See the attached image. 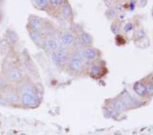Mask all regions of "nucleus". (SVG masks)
<instances>
[{
  "mask_svg": "<svg viewBox=\"0 0 153 135\" xmlns=\"http://www.w3.org/2000/svg\"><path fill=\"white\" fill-rule=\"evenodd\" d=\"M21 100L25 106L32 107H35L38 103V98L34 94L32 87L29 86H25L23 88Z\"/></svg>",
  "mask_w": 153,
  "mask_h": 135,
  "instance_id": "1",
  "label": "nucleus"
},
{
  "mask_svg": "<svg viewBox=\"0 0 153 135\" xmlns=\"http://www.w3.org/2000/svg\"><path fill=\"white\" fill-rule=\"evenodd\" d=\"M52 60L56 65L64 64L68 61V55L65 51L58 50L52 53Z\"/></svg>",
  "mask_w": 153,
  "mask_h": 135,
  "instance_id": "2",
  "label": "nucleus"
},
{
  "mask_svg": "<svg viewBox=\"0 0 153 135\" xmlns=\"http://www.w3.org/2000/svg\"><path fill=\"white\" fill-rule=\"evenodd\" d=\"M78 55V54L76 53L69 61V67L71 70L76 72L80 71L83 67L82 61Z\"/></svg>",
  "mask_w": 153,
  "mask_h": 135,
  "instance_id": "3",
  "label": "nucleus"
},
{
  "mask_svg": "<svg viewBox=\"0 0 153 135\" xmlns=\"http://www.w3.org/2000/svg\"><path fill=\"white\" fill-rule=\"evenodd\" d=\"M8 77L13 82H20L23 80V74L21 70L17 68H12L8 72Z\"/></svg>",
  "mask_w": 153,
  "mask_h": 135,
  "instance_id": "4",
  "label": "nucleus"
},
{
  "mask_svg": "<svg viewBox=\"0 0 153 135\" xmlns=\"http://www.w3.org/2000/svg\"><path fill=\"white\" fill-rule=\"evenodd\" d=\"M44 47L46 48V50H48L53 53L58 51L59 49V47H60V45H59L57 40H56L54 38L47 39V40L44 43Z\"/></svg>",
  "mask_w": 153,
  "mask_h": 135,
  "instance_id": "5",
  "label": "nucleus"
},
{
  "mask_svg": "<svg viewBox=\"0 0 153 135\" xmlns=\"http://www.w3.org/2000/svg\"><path fill=\"white\" fill-rule=\"evenodd\" d=\"M97 54L94 48L86 47L84 48L82 51V56L87 60H93L97 57Z\"/></svg>",
  "mask_w": 153,
  "mask_h": 135,
  "instance_id": "6",
  "label": "nucleus"
},
{
  "mask_svg": "<svg viewBox=\"0 0 153 135\" xmlns=\"http://www.w3.org/2000/svg\"><path fill=\"white\" fill-rule=\"evenodd\" d=\"M61 40L63 45L69 46L72 45L75 41V37L71 33H65L61 37Z\"/></svg>",
  "mask_w": 153,
  "mask_h": 135,
  "instance_id": "7",
  "label": "nucleus"
},
{
  "mask_svg": "<svg viewBox=\"0 0 153 135\" xmlns=\"http://www.w3.org/2000/svg\"><path fill=\"white\" fill-rule=\"evenodd\" d=\"M29 24L30 25L31 29L36 31H39L42 29V22L37 17L33 16L31 17L29 20Z\"/></svg>",
  "mask_w": 153,
  "mask_h": 135,
  "instance_id": "8",
  "label": "nucleus"
},
{
  "mask_svg": "<svg viewBox=\"0 0 153 135\" xmlns=\"http://www.w3.org/2000/svg\"><path fill=\"white\" fill-rule=\"evenodd\" d=\"M29 34H30L31 38L32 40L37 45H42L43 43V38L42 36L41 35V34L38 31L33 30V29H31L30 31H29Z\"/></svg>",
  "mask_w": 153,
  "mask_h": 135,
  "instance_id": "9",
  "label": "nucleus"
},
{
  "mask_svg": "<svg viewBox=\"0 0 153 135\" xmlns=\"http://www.w3.org/2000/svg\"><path fill=\"white\" fill-rule=\"evenodd\" d=\"M134 90L135 92L136 93L137 95H140V96H144L146 94L147 91L146 88V86L143 85L141 83H136L134 85Z\"/></svg>",
  "mask_w": 153,
  "mask_h": 135,
  "instance_id": "10",
  "label": "nucleus"
},
{
  "mask_svg": "<svg viewBox=\"0 0 153 135\" xmlns=\"http://www.w3.org/2000/svg\"><path fill=\"white\" fill-rule=\"evenodd\" d=\"M80 40L86 46L91 45L93 43V37L87 32H82L80 34Z\"/></svg>",
  "mask_w": 153,
  "mask_h": 135,
  "instance_id": "11",
  "label": "nucleus"
},
{
  "mask_svg": "<svg viewBox=\"0 0 153 135\" xmlns=\"http://www.w3.org/2000/svg\"><path fill=\"white\" fill-rule=\"evenodd\" d=\"M122 101L124 102V104L126 106H131L135 104V98H133L129 93L125 92L124 94H123V100Z\"/></svg>",
  "mask_w": 153,
  "mask_h": 135,
  "instance_id": "12",
  "label": "nucleus"
},
{
  "mask_svg": "<svg viewBox=\"0 0 153 135\" xmlns=\"http://www.w3.org/2000/svg\"><path fill=\"white\" fill-rule=\"evenodd\" d=\"M71 8L69 4L68 3L65 4L61 6V15H62V16L63 17V19H68L71 15Z\"/></svg>",
  "mask_w": 153,
  "mask_h": 135,
  "instance_id": "13",
  "label": "nucleus"
},
{
  "mask_svg": "<svg viewBox=\"0 0 153 135\" xmlns=\"http://www.w3.org/2000/svg\"><path fill=\"white\" fill-rule=\"evenodd\" d=\"M113 108L117 110V111H123L126 108V105L124 104L122 100H115L113 102Z\"/></svg>",
  "mask_w": 153,
  "mask_h": 135,
  "instance_id": "14",
  "label": "nucleus"
},
{
  "mask_svg": "<svg viewBox=\"0 0 153 135\" xmlns=\"http://www.w3.org/2000/svg\"><path fill=\"white\" fill-rule=\"evenodd\" d=\"M90 72L93 76H100L102 73V68L100 65H93L91 67Z\"/></svg>",
  "mask_w": 153,
  "mask_h": 135,
  "instance_id": "15",
  "label": "nucleus"
},
{
  "mask_svg": "<svg viewBox=\"0 0 153 135\" xmlns=\"http://www.w3.org/2000/svg\"><path fill=\"white\" fill-rule=\"evenodd\" d=\"M35 3L41 8H46L48 6V1L46 0H38V1H36Z\"/></svg>",
  "mask_w": 153,
  "mask_h": 135,
  "instance_id": "16",
  "label": "nucleus"
},
{
  "mask_svg": "<svg viewBox=\"0 0 153 135\" xmlns=\"http://www.w3.org/2000/svg\"><path fill=\"white\" fill-rule=\"evenodd\" d=\"M7 40L8 41V43L10 44H14L15 43L16 37H15V35H14V34L10 33V34H8V37H7Z\"/></svg>",
  "mask_w": 153,
  "mask_h": 135,
  "instance_id": "17",
  "label": "nucleus"
},
{
  "mask_svg": "<svg viewBox=\"0 0 153 135\" xmlns=\"http://www.w3.org/2000/svg\"><path fill=\"white\" fill-rule=\"evenodd\" d=\"M7 100H11V101H15L16 100V98L15 96V94L14 93H9L8 94V97H7Z\"/></svg>",
  "mask_w": 153,
  "mask_h": 135,
  "instance_id": "18",
  "label": "nucleus"
},
{
  "mask_svg": "<svg viewBox=\"0 0 153 135\" xmlns=\"http://www.w3.org/2000/svg\"><path fill=\"white\" fill-rule=\"evenodd\" d=\"M50 4L53 6H60L62 4V1H60V0H51V1H50Z\"/></svg>",
  "mask_w": 153,
  "mask_h": 135,
  "instance_id": "19",
  "label": "nucleus"
},
{
  "mask_svg": "<svg viewBox=\"0 0 153 135\" xmlns=\"http://www.w3.org/2000/svg\"><path fill=\"white\" fill-rule=\"evenodd\" d=\"M146 88L147 92L149 93H153V83H150L146 86Z\"/></svg>",
  "mask_w": 153,
  "mask_h": 135,
  "instance_id": "20",
  "label": "nucleus"
},
{
  "mask_svg": "<svg viewBox=\"0 0 153 135\" xmlns=\"http://www.w3.org/2000/svg\"><path fill=\"white\" fill-rule=\"evenodd\" d=\"M108 113H109L110 115H112V116H117L118 114L117 111L114 108H110V109H108Z\"/></svg>",
  "mask_w": 153,
  "mask_h": 135,
  "instance_id": "21",
  "label": "nucleus"
},
{
  "mask_svg": "<svg viewBox=\"0 0 153 135\" xmlns=\"http://www.w3.org/2000/svg\"><path fill=\"white\" fill-rule=\"evenodd\" d=\"M132 29H133V25L130 23L126 24V25L125 26V31H127V32H129V31L131 30Z\"/></svg>",
  "mask_w": 153,
  "mask_h": 135,
  "instance_id": "22",
  "label": "nucleus"
},
{
  "mask_svg": "<svg viewBox=\"0 0 153 135\" xmlns=\"http://www.w3.org/2000/svg\"><path fill=\"white\" fill-rule=\"evenodd\" d=\"M109 15H108V16H110V18H113L115 16V14H116V11L114 10V9H110L109 10Z\"/></svg>",
  "mask_w": 153,
  "mask_h": 135,
  "instance_id": "23",
  "label": "nucleus"
},
{
  "mask_svg": "<svg viewBox=\"0 0 153 135\" xmlns=\"http://www.w3.org/2000/svg\"><path fill=\"white\" fill-rule=\"evenodd\" d=\"M135 36H137V37L138 38H142L143 36H144V34L142 33V30H139V31H137L136 34H135Z\"/></svg>",
  "mask_w": 153,
  "mask_h": 135,
  "instance_id": "24",
  "label": "nucleus"
},
{
  "mask_svg": "<svg viewBox=\"0 0 153 135\" xmlns=\"http://www.w3.org/2000/svg\"><path fill=\"white\" fill-rule=\"evenodd\" d=\"M152 16H153V9H152Z\"/></svg>",
  "mask_w": 153,
  "mask_h": 135,
  "instance_id": "25",
  "label": "nucleus"
},
{
  "mask_svg": "<svg viewBox=\"0 0 153 135\" xmlns=\"http://www.w3.org/2000/svg\"><path fill=\"white\" fill-rule=\"evenodd\" d=\"M0 45H1V43H0Z\"/></svg>",
  "mask_w": 153,
  "mask_h": 135,
  "instance_id": "26",
  "label": "nucleus"
}]
</instances>
